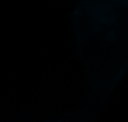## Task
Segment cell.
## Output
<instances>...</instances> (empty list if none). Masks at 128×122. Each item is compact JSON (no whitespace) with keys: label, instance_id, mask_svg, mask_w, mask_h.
<instances>
[{"label":"cell","instance_id":"obj_1","mask_svg":"<svg viewBox=\"0 0 128 122\" xmlns=\"http://www.w3.org/2000/svg\"><path fill=\"white\" fill-rule=\"evenodd\" d=\"M76 55L84 66L91 96L102 105L127 73L128 0H81L71 16Z\"/></svg>","mask_w":128,"mask_h":122},{"label":"cell","instance_id":"obj_2","mask_svg":"<svg viewBox=\"0 0 128 122\" xmlns=\"http://www.w3.org/2000/svg\"><path fill=\"white\" fill-rule=\"evenodd\" d=\"M101 107L97 101L87 96L78 108L62 113L56 121L46 120L42 122H94Z\"/></svg>","mask_w":128,"mask_h":122}]
</instances>
